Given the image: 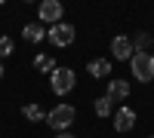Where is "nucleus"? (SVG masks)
<instances>
[{
    "instance_id": "obj_1",
    "label": "nucleus",
    "mask_w": 154,
    "mask_h": 138,
    "mask_svg": "<svg viewBox=\"0 0 154 138\" xmlns=\"http://www.w3.org/2000/svg\"><path fill=\"white\" fill-rule=\"evenodd\" d=\"M130 68H133V77L136 80H142V83L154 80V55L151 52H136L130 58Z\"/></svg>"
},
{
    "instance_id": "obj_2",
    "label": "nucleus",
    "mask_w": 154,
    "mask_h": 138,
    "mask_svg": "<svg viewBox=\"0 0 154 138\" xmlns=\"http://www.w3.org/2000/svg\"><path fill=\"white\" fill-rule=\"evenodd\" d=\"M74 83H77V77H74L71 68H56L53 74H49V86H53L56 95H68L74 89Z\"/></svg>"
},
{
    "instance_id": "obj_3",
    "label": "nucleus",
    "mask_w": 154,
    "mask_h": 138,
    "mask_svg": "<svg viewBox=\"0 0 154 138\" xmlns=\"http://www.w3.org/2000/svg\"><path fill=\"white\" fill-rule=\"evenodd\" d=\"M74 117H77V114H74V107H71V104H59V107H53V110L46 114V123H49L53 129L65 132L71 123H74Z\"/></svg>"
},
{
    "instance_id": "obj_4",
    "label": "nucleus",
    "mask_w": 154,
    "mask_h": 138,
    "mask_svg": "<svg viewBox=\"0 0 154 138\" xmlns=\"http://www.w3.org/2000/svg\"><path fill=\"white\" fill-rule=\"evenodd\" d=\"M49 43L53 46H71L74 43V25H65V22H59V25H53L49 28Z\"/></svg>"
},
{
    "instance_id": "obj_5",
    "label": "nucleus",
    "mask_w": 154,
    "mask_h": 138,
    "mask_svg": "<svg viewBox=\"0 0 154 138\" xmlns=\"http://www.w3.org/2000/svg\"><path fill=\"white\" fill-rule=\"evenodd\" d=\"M37 12H40V22H49V28H53V25H59V19H62V3L59 0H43Z\"/></svg>"
},
{
    "instance_id": "obj_6",
    "label": "nucleus",
    "mask_w": 154,
    "mask_h": 138,
    "mask_svg": "<svg viewBox=\"0 0 154 138\" xmlns=\"http://www.w3.org/2000/svg\"><path fill=\"white\" fill-rule=\"evenodd\" d=\"M111 55L114 58H133L136 55V49H133V40H130V37H114V40H111Z\"/></svg>"
},
{
    "instance_id": "obj_7",
    "label": "nucleus",
    "mask_w": 154,
    "mask_h": 138,
    "mask_svg": "<svg viewBox=\"0 0 154 138\" xmlns=\"http://www.w3.org/2000/svg\"><path fill=\"white\" fill-rule=\"evenodd\" d=\"M133 126H136V110L123 104L117 114H114V129H117V132H130Z\"/></svg>"
},
{
    "instance_id": "obj_8",
    "label": "nucleus",
    "mask_w": 154,
    "mask_h": 138,
    "mask_svg": "<svg viewBox=\"0 0 154 138\" xmlns=\"http://www.w3.org/2000/svg\"><path fill=\"white\" fill-rule=\"evenodd\" d=\"M22 37L28 43H40L43 37H46V28H43L40 22H28V25H22Z\"/></svg>"
},
{
    "instance_id": "obj_9",
    "label": "nucleus",
    "mask_w": 154,
    "mask_h": 138,
    "mask_svg": "<svg viewBox=\"0 0 154 138\" xmlns=\"http://www.w3.org/2000/svg\"><path fill=\"white\" fill-rule=\"evenodd\" d=\"M126 95H130V83L126 80H111L108 83V98L111 101H123Z\"/></svg>"
},
{
    "instance_id": "obj_10",
    "label": "nucleus",
    "mask_w": 154,
    "mask_h": 138,
    "mask_svg": "<svg viewBox=\"0 0 154 138\" xmlns=\"http://www.w3.org/2000/svg\"><path fill=\"white\" fill-rule=\"evenodd\" d=\"M93 77L99 80V77H108L111 74V61H105V58H96V61H89V68H86Z\"/></svg>"
},
{
    "instance_id": "obj_11",
    "label": "nucleus",
    "mask_w": 154,
    "mask_h": 138,
    "mask_svg": "<svg viewBox=\"0 0 154 138\" xmlns=\"http://www.w3.org/2000/svg\"><path fill=\"white\" fill-rule=\"evenodd\" d=\"M22 114L28 117V120H34V123H46V114H43V107H40V104H25V107H22Z\"/></svg>"
},
{
    "instance_id": "obj_12",
    "label": "nucleus",
    "mask_w": 154,
    "mask_h": 138,
    "mask_svg": "<svg viewBox=\"0 0 154 138\" xmlns=\"http://www.w3.org/2000/svg\"><path fill=\"white\" fill-rule=\"evenodd\" d=\"M34 68L43 71V74H53V71H56V58H53V55H37V58H34Z\"/></svg>"
},
{
    "instance_id": "obj_13",
    "label": "nucleus",
    "mask_w": 154,
    "mask_h": 138,
    "mask_svg": "<svg viewBox=\"0 0 154 138\" xmlns=\"http://www.w3.org/2000/svg\"><path fill=\"white\" fill-rule=\"evenodd\" d=\"M111 107H114V101H111L108 95H102L99 101H96V114H99V117H108V114H111Z\"/></svg>"
},
{
    "instance_id": "obj_14",
    "label": "nucleus",
    "mask_w": 154,
    "mask_h": 138,
    "mask_svg": "<svg viewBox=\"0 0 154 138\" xmlns=\"http://www.w3.org/2000/svg\"><path fill=\"white\" fill-rule=\"evenodd\" d=\"M148 46H151V37L148 34H139L133 40V49H139V52H148Z\"/></svg>"
},
{
    "instance_id": "obj_15",
    "label": "nucleus",
    "mask_w": 154,
    "mask_h": 138,
    "mask_svg": "<svg viewBox=\"0 0 154 138\" xmlns=\"http://www.w3.org/2000/svg\"><path fill=\"white\" fill-rule=\"evenodd\" d=\"M6 55H12V40L9 37H0V58H6Z\"/></svg>"
},
{
    "instance_id": "obj_16",
    "label": "nucleus",
    "mask_w": 154,
    "mask_h": 138,
    "mask_svg": "<svg viewBox=\"0 0 154 138\" xmlns=\"http://www.w3.org/2000/svg\"><path fill=\"white\" fill-rule=\"evenodd\" d=\"M56 138H74V135H71V132H59Z\"/></svg>"
},
{
    "instance_id": "obj_17",
    "label": "nucleus",
    "mask_w": 154,
    "mask_h": 138,
    "mask_svg": "<svg viewBox=\"0 0 154 138\" xmlns=\"http://www.w3.org/2000/svg\"><path fill=\"white\" fill-rule=\"evenodd\" d=\"M0 77H3V65H0Z\"/></svg>"
},
{
    "instance_id": "obj_18",
    "label": "nucleus",
    "mask_w": 154,
    "mask_h": 138,
    "mask_svg": "<svg viewBox=\"0 0 154 138\" xmlns=\"http://www.w3.org/2000/svg\"><path fill=\"white\" fill-rule=\"evenodd\" d=\"M151 138H154V135H151Z\"/></svg>"
}]
</instances>
